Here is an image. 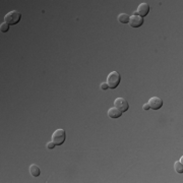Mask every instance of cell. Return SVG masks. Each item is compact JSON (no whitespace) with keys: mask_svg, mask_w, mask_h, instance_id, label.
Segmentation results:
<instances>
[{"mask_svg":"<svg viewBox=\"0 0 183 183\" xmlns=\"http://www.w3.org/2000/svg\"><path fill=\"white\" fill-rule=\"evenodd\" d=\"M142 24H144V18L137 16V14H133L129 18V25L132 28H140L142 25Z\"/></svg>","mask_w":183,"mask_h":183,"instance_id":"obj_6","label":"cell"},{"mask_svg":"<svg viewBox=\"0 0 183 183\" xmlns=\"http://www.w3.org/2000/svg\"><path fill=\"white\" fill-rule=\"evenodd\" d=\"M9 27H10V25L8 24L3 23V24L0 25V31H1L2 33H6L7 31L9 30Z\"/></svg>","mask_w":183,"mask_h":183,"instance_id":"obj_12","label":"cell"},{"mask_svg":"<svg viewBox=\"0 0 183 183\" xmlns=\"http://www.w3.org/2000/svg\"><path fill=\"white\" fill-rule=\"evenodd\" d=\"M129 18H130V16L126 13H120L118 16V20H119V23H121V24L129 23Z\"/></svg>","mask_w":183,"mask_h":183,"instance_id":"obj_10","label":"cell"},{"mask_svg":"<svg viewBox=\"0 0 183 183\" xmlns=\"http://www.w3.org/2000/svg\"><path fill=\"white\" fill-rule=\"evenodd\" d=\"M114 106H115V108H117L119 111H121L122 113L126 112L128 110V108H129L128 102L123 98H117L116 100L114 101Z\"/></svg>","mask_w":183,"mask_h":183,"instance_id":"obj_4","label":"cell"},{"mask_svg":"<svg viewBox=\"0 0 183 183\" xmlns=\"http://www.w3.org/2000/svg\"><path fill=\"white\" fill-rule=\"evenodd\" d=\"M120 80H121V76L117 71H112L109 73L107 78V85L109 89H116L119 86Z\"/></svg>","mask_w":183,"mask_h":183,"instance_id":"obj_1","label":"cell"},{"mask_svg":"<svg viewBox=\"0 0 183 183\" xmlns=\"http://www.w3.org/2000/svg\"><path fill=\"white\" fill-rule=\"evenodd\" d=\"M30 173L33 177H38L40 176V174H41V170H40V168L37 166V165L33 164L30 166Z\"/></svg>","mask_w":183,"mask_h":183,"instance_id":"obj_9","label":"cell"},{"mask_svg":"<svg viewBox=\"0 0 183 183\" xmlns=\"http://www.w3.org/2000/svg\"><path fill=\"white\" fill-rule=\"evenodd\" d=\"M174 168H175V171L177 172L178 174H182L183 173V165L180 161H178L174 164Z\"/></svg>","mask_w":183,"mask_h":183,"instance_id":"obj_11","label":"cell"},{"mask_svg":"<svg viewBox=\"0 0 183 183\" xmlns=\"http://www.w3.org/2000/svg\"><path fill=\"white\" fill-rule=\"evenodd\" d=\"M108 85H107V83H101V89L103 90V91H106V90H108Z\"/></svg>","mask_w":183,"mask_h":183,"instance_id":"obj_14","label":"cell"},{"mask_svg":"<svg viewBox=\"0 0 183 183\" xmlns=\"http://www.w3.org/2000/svg\"><path fill=\"white\" fill-rule=\"evenodd\" d=\"M149 106L153 110H159L163 106V100L158 97H153L149 100Z\"/></svg>","mask_w":183,"mask_h":183,"instance_id":"obj_5","label":"cell"},{"mask_svg":"<svg viewBox=\"0 0 183 183\" xmlns=\"http://www.w3.org/2000/svg\"><path fill=\"white\" fill-rule=\"evenodd\" d=\"M20 18H21V14H20V12L16 11V10H11L10 12L6 13L4 16L5 23L8 24L9 25H13L18 24L20 20Z\"/></svg>","mask_w":183,"mask_h":183,"instance_id":"obj_2","label":"cell"},{"mask_svg":"<svg viewBox=\"0 0 183 183\" xmlns=\"http://www.w3.org/2000/svg\"><path fill=\"white\" fill-rule=\"evenodd\" d=\"M142 108H144V110H145V111H148L149 109H151V108H150V106H149V104H148V103L145 104L144 106H142Z\"/></svg>","mask_w":183,"mask_h":183,"instance_id":"obj_15","label":"cell"},{"mask_svg":"<svg viewBox=\"0 0 183 183\" xmlns=\"http://www.w3.org/2000/svg\"><path fill=\"white\" fill-rule=\"evenodd\" d=\"M122 115V112L119 111L118 109L113 107V108H110L109 111H108V116L110 117V118H119L120 116Z\"/></svg>","mask_w":183,"mask_h":183,"instance_id":"obj_8","label":"cell"},{"mask_svg":"<svg viewBox=\"0 0 183 183\" xmlns=\"http://www.w3.org/2000/svg\"><path fill=\"white\" fill-rule=\"evenodd\" d=\"M65 140H66V133H65V131L63 129L55 130L52 134V141L55 144V145H63Z\"/></svg>","mask_w":183,"mask_h":183,"instance_id":"obj_3","label":"cell"},{"mask_svg":"<svg viewBox=\"0 0 183 183\" xmlns=\"http://www.w3.org/2000/svg\"><path fill=\"white\" fill-rule=\"evenodd\" d=\"M54 146H55V144L54 142L51 141L50 142H48V144H47V149L48 150H52V149H54Z\"/></svg>","mask_w":183,"mask_h":183,"instance_id":"obj_13","label":"cell"},{"mask_svg":"<svg viewBox=\"0 0 183 183\" xmlns=\"http://www.w3.org/2000/svg\"><path fill=\"white\" fill-rule=\"evenodd\" d=\"M149 12H150V5L148 3H141V5H138L136 12L134 14H137V16H140L141 17L144 18L145 16H148Z\"/></svg>","mask_w":183,"mask_h":183,"instance_id":"obj_7","label":"cell"}]
</instances>
